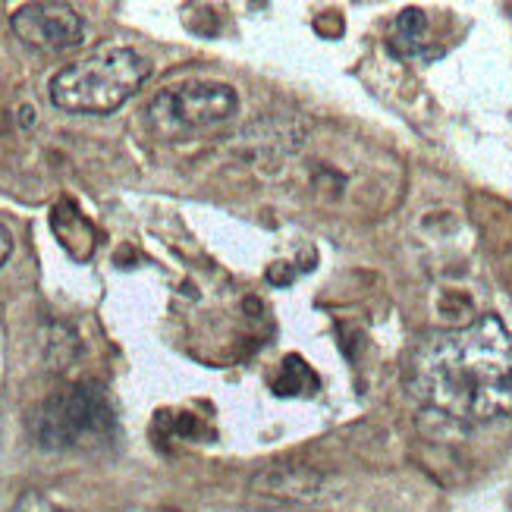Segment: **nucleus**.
I'll list each match as a JSON object with an SVG mask.
<instances>
[{"label": "nucleus", "instance_id": "nucleus-1", "mask_svg": "<svg viewBox=\"0 0 512 512\" xmlns=\"http://www.w3.org/2000/svg\"><path fill=\"white\" fill-rule=\"evenodd\" d=\"M412 390L428 409L462 425L512 418V330L484 315L434 333L415 355Z\"/></svg>", "mask_w": 512, "mask_h": 512}, {"label": "nucleus", "instance_id": "nucleus-2", "mask_svg": "<svg viewBox=\"0 0 512 512\" xmlns=\"http://www.w3.org/2000/svg\"><path fill=\"white\" fill-rule=\"evenodd\" d=\"M151 76V63L132 48H101L51 79V104L79 117H107L120 110Z\"/></svg>", "mask_w": 512, "mask_h": 512}, {"label": "nucleus", "instance_id": "nucleus-3", "mask_svg": "<svg viewBox=\"0 0 512 512\" xmlns=\"http://www.w3.org/2000/svg\"><path fill=\"white\" fill-rule=\"evenodd\" d=\"M29 431L41 450H73L114 437L117 412L101 384L66 387L32 412Z\"/></svg>", "mask_w": 512, "mask_h": 512}, {"label": "nucleus", "instance_id": "nucleus-4", "mask_svg": "<svg viewBox=\"0 0 512 512\" xmlns=\"http://www.w3.org/2000/svg\"><path fill=\"white\" fill-rule=\"evenodd\" d=\"M239 110V98L230 85L211 79L176 82L158 92L148 104V123L164 139H183L189 132L227 123Z\"/></svg>", "mask_w": 512, "mask_h": 512}, {"label": "nucleus", "instance_id": "nucleus-5", "mask_svg": "<svg viewBox=\"0 0 512 512\" xmlns=\"http://www.w3.org/2000/svg\"><path fill=\"white\" fill-rule=\"evenodd\" d=\"M10 26L26 48L44 51V54L70 51L85 38L82 16L70 4H54V0L19 7L10 16Z\"/></svg>", "mask_w": 512, "mask_h": 512}, {"label": "nucleus", "instance_id": "nucleus-6", "mask_svg": "<svg viewBox=\"0 0 512 512\" xmlns=\"http://www.w3.org/2000/svg\"><path fill=\"white\" fill-rule=\"evenodd\" d=\"M261 494L286 503H315L324 494V475L305 465H277L255 478Z\"/></svg>", "mask_w": 512, "mask_h": 512}, {"label": "nucleus", "instance_id": "nucleus-7", "mask_svg": "<svg viewBox=\"0 0 512 512\" xmlns=\"http://www.w3.org/2000/svg\"><path fill=\"white\" fill-rule=\"evenodd\" d=\"M274 390H277V396H299L305 390H318V377L305 365V359L289 355V359L283 362L280 377L274 381Z\"/></svg>", "mask_w": 512, "mask_h": 512}, {"label": "nucleus", "instance_id": "nucleus-8", "mask_svg": "<svg viewBox=\"0 0 512 512\" xmlns=\"http://www.w3.org/2000/svg\"><path fill=\"white\" fill-rule=\"evenodd\" d=\"M396 44L403 51H418L421 38L428 32V16L421 13L418 7H406L403 13L396 16Z\"/></svg>", "mask_w": 512, "mask_h": 512}, {"label": "nucleus", "instance_id": "nucleus-9", "mask_svg": "<svg viewBox=\"0 0 512 512\" xmlns=\"http://www.w3.org/2000/svg\"><path fill=\"white\" fill-rule=\"evenodd\" d=\"M10 255H13V233L0 224V267L10 261Z\"/></svg>", "mask_w": 512, "mask_h": 512}]
</instances>
